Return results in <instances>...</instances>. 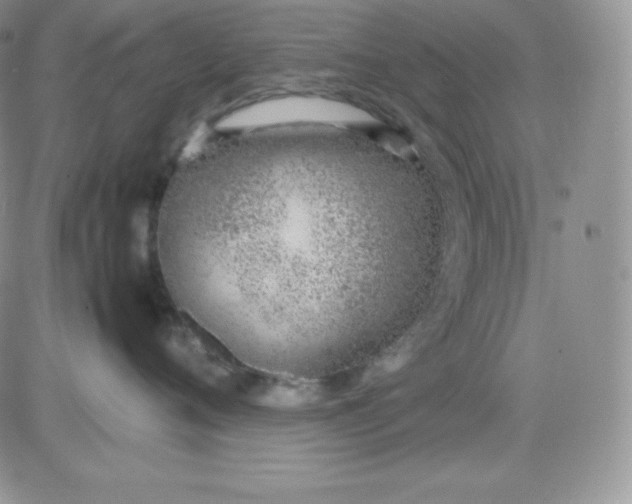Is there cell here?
Wrapping results in <instances>:
<instances>
[{"mask_svg":"<svg viewBox=\"0 0 632 504\" xmlns=\"http://www.w3.org/2000/svg\"><path fill=\"white\" fill-rule=\"evenodd\" d=\"M399 174L374 139L328 125L256 129L189 156L165 194L157 253L180 306L255 367L356 341L388 261Z\"/></svg>","mask_w":632,"mask_h":504,"instance_id":"6da1fadb","label":"cell"}]
</instances>
